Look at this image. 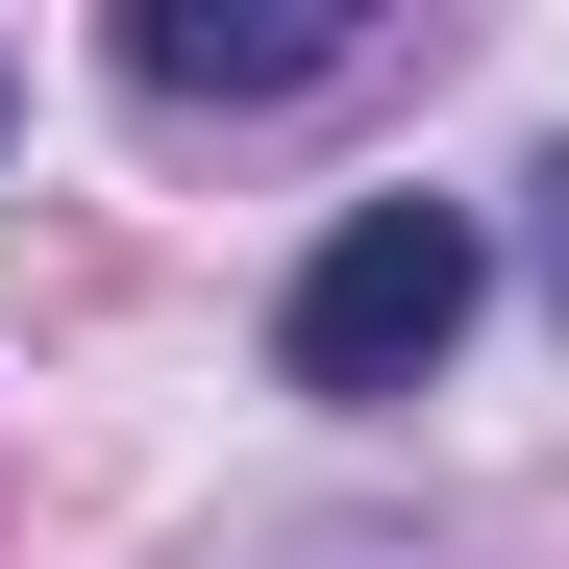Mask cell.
<instances>
[{"mask_svg": "<svg viewBox=\"0 0 569 569\" xmlns=\"http://www.w3.org/2000/svg\"><path fill=\"white\" fill-rule=\"evenodd\" d=\"M347 50H371V0H124L149 100H322Z\"/></svg>", "mask_w": 569, "mask_h": 569, "instance_id": "obj_2", "label": "cell"}, {"mask_svg": "<svg viewBox=\"0 0 569 569\" xmlns=\"http://www.w3.org/2000/svg\"><path fill=\"white\" fill-rule=\"evenodd\" d=\"M470 298H496V223H470V199H347L298 248V298H272V371L371 421V397H421V371L470 347Z\"/></svg>", "mask_w": 569, "mask_h": 569, "instance_id": "obj_1", "label": "cell"}]
</instances>
